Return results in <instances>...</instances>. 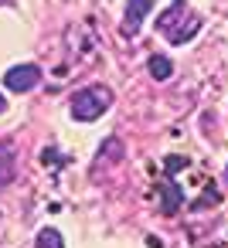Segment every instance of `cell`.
Listing matches in <instances>:
<instances>
[{
	"mask_svg": "<svg viewBox=\"0 0 228 248\" xmlns=\"http://www.w3.org/2000/svg\"><path fill=\"white\" fill-rule=\"evenodd\" d=\"M157 31L170 41V45H187L197 31H201V17L184 4V0H174L157 14Z\"/></svg>",
	"mask_w": 228,
	"mask_h": 248,
	"instance_id": "cell-1",
	"label": "cell"
},
{
	"mask_svg": "<svg viewBox=\"0 0 228 248\" xmlns=\"http://www.w3.org/2000/svg\"><path fill=\"white\" fill-rule=\"evenodd\" d=\"M109 106H113V92H109L106 85H89V89H79V92L72 95V116H75L79 123L99 119Z\"/></svg>",
	"mask_w": 228,
	"mask_h": 248,
	"instance_id": "cell-2",
	"label": "cell"
},
{
	"mask_svg": "<svg viewBox=\"0 0 228 248\" xmlns=\"http://www.w3.org/2000/svg\"><path fill=\"white\" fill-rule=\"evenodd\" d=\"M7 89L11 92H31L38 82H41V68L38 65H14L7 75H4Z\"/></svg>",
	"mask_w": 228,
	"mask_h": 248,
	"instance_id": "cell-3",
	"label": "cell"
},
{
	"mask_svg": "<svg viewBox=\"0 0 228 248\" xmlns=\"http://www.w3.org/2000/svg\"><path fill=\"white\" fill-rule=\"evenodd\" d=\"M153 11V0H130L126 4V21H123V34L136 38L140 28H143V17Z\"/></svg>",
	"mask_w": 228,
	"mask_h": 248,
	"instance_id": "cell-4",
	"label": "cell"
},
{
	"mask_svg": "<svg viewBox=\"0 0 228 248\" xmlns=\"http://www.w3.org/2000/svg\"><path fill=\"white\" fill-rule=\"evenodd\" d=\"M157 187H160V211H163V214H177V207L184 204V190H180V184L170 180V177H163Z\"/></svg>",
	"mask_w": 228,
	"mask_h": 248,
	"instance_id": "cell-5",
	"label": "cell"
},
{
	"mask_svg": "<svg viewBox=\"0 0 228 248\" xmlns=\"http://www.w3.org/2000/svg\"><path fill=\"white\" fill-rule=\"evenodd\" d=\"M17 173V156H14V146L11 143H0V187H7Z\"/></svg>",
	"mask_w": 228,
	"mask_h": 248,
	"instance_id": "cell-6",
	"label": "cell"
},
{
	"mask_svg": "<svg viewBox=\"0 0 228 248\" xmlns=\"http://www.w3.org/2000/svg\"><path fill=\"white\" fill-rule=\"evenodd\" d=\"M147 68H150V75H153L157 82H167V78H170V72H174V65H170V58H167V55H153Z\"/></svg>",
	"mask_w": 228,
	"mask_h": 248,
	"instance_id": "cell-7",
	"label": "cell"
},
{
	"mask_svg": "<svg viewBox=\"0 0 228 248\" xmlns=\"http://www.w3.org/2000/svg\"><path fill=\"white\" fill-rule=\"evenodd\" d=\"M34 245H38V248H65V241H62V231H58V228H41Z\"/></svg>",
	"mask_w": 228,
	"mask_h": 248,
	"instance_id": "cell-8",
	"label": "cell"
},
{
	"mask_svg": "<svg viewBox=\"0 0 228 248\" xmlns=\"http://www.w3.org/2000/svg\"><path fill=\"white\" fill-rule=\"evenodd\" d=\"M119 156H123V143H119V140H106V143L99 146V163H102V160H106V163H116Z\"/></svg>",
	"mask_w": 228,
	"mask_h": 248,
	"instance_id": "cell-9",
	"label": "cell"
},
{
	"mask_svg": "<svg viewBox=\"0 0 228 248\" xmlns=\"http://www.w3.org/2000/svg\"><path fill=\"white\" fill-rule=\"evenodd\" d=\"M4 109H7V99H4V95H0V116H4Z\"/></svg>",
	"mask_w": 228,
	"mask_h": 248,
	"instance_id": "cell-10",
	"label": "cell"
},
{
	"mask_svg": "<svg viewBox=\"0 0 228 248\" xmlns=\"http://www.w3.org/2000/svg\"><path fill=\"white\" fill-rule=\"evenodd\" d=\"M225 180H228V167H225Z\"/></svg>",
	"mask_w": 228,
	"mask_h": 248,
	"instance_id": "cell-11",
	"label": "cell"
}]
</instances>
